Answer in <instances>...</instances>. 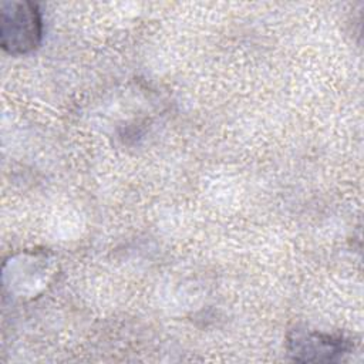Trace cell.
I'll list each match as a JSON object with an SVG mask.
<instances>
[{
    "label": "cell",
    "mask_w": 364,
    "mask_h": 364,
    "mask_svg": "<svg viewBox=\"0 0 364 364\" xmlns=\"http://www.w3.org/2000/svg\"><path fill=\"white\" fill-rule=\"evenodd\" d=\"M0 43L6 53L23 55L36 50L43 40V17L31 1L1 3Z\"/></svg>",
    "instance_id": "obj_1"
},
{
    "label": "cell",
    "mask_w": 364,
    "mask_h": 364,
    "mask_svg": "<svg viewBox=\"0 0 364 364\" xmlns=\"http://www.w3.org/2000/svg\"><path fill=\"white\" fill-rule=\"evenodd\" d=\"M289 354L296 361H334L351 350L341 336L294 328L287 336Z\"/></svg>",
    "instance_id": "obj_2"
}]
</instances>
